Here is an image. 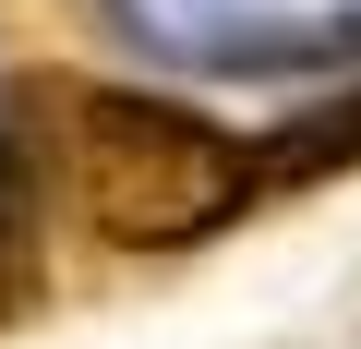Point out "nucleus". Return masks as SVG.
Masks as SVG:
<instances>
[{"mask_svg": "<svg viewBox=\"0 0 361 349\" xmlns=\"http://www.w3.org/2000/svg\"><path fill=\"white\" fill-rule=\"evenodd\" d=\"M61 133L37 145V169L61 181L73 229L109 253H193L253 205V145L193 121L180 97L145 85H49Z\"/></svg>", "mask_w": 361, "mask_h": 349, "instance_id": "obj_1", "label": "nucleus"}, {"mask_svg": "<svg viewBox=\"0 0 361 349\" xmlns=\"http://www.w3.org/2000/svg\"><path fill=\"white\" fill-rule=\"evenodd\" d=\"M337 169H361V97L277 121V133L253 145V193H301V181H337Z\"/></svg>", "mask_w": 361, "mask_h": 349, "instance_id": "obj_2", "label": "nucleus"}]
</instances>
